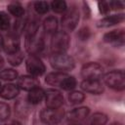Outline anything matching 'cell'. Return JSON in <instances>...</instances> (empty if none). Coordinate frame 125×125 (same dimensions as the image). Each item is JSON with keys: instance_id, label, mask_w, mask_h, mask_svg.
I'll list each match as a JSON object with an SVG mask.
<instances>
[{"instance_id": "2", "label": "cell", "mask_w": 125, "mask_h": 125, "mask_svg": "<svg viewBox=\"0 0 125 125\" xmlns=\"http://www.w3.org/2000/svg\"><path fill=\"white\" fill-rule=\"evenodd\" d=\"M69 46V36L65 31L56 32L51 40V50L53 54H63Z\"/></svg>"}, {"instance_id": "4", "label": "cell", "mask_w": 125, "mask_h": 125, "mask_svg": "<svg viewBox=\"0 0 125 125\" xmlns=\"http://www.w3.org/2000/svg\"><path fill=\"white\" fill-rule=\"evenodd\" d=\"M104 83L117 91H121L125 88V74L123 70H112L104 74Z\"/></svg>"}, {"instance_id": "24", "label": "cell", "mask_w": 125, "mask_h": 125, "mask_svg": "<svg viewBox=\"0 0 125 125\" xmlns=\"http://www.w3.org/2000/svg\"><path fill=\"white\" fill-rule=\"evenodd\" d=\"M68 100L70 102V104H80L83 102L84 100V95L81 93V92H77V91H74V92H71L68 96Z\"/></svg>"}, {"instance_id": "12", "label": "cell", "mask_w": 125, "mask_h": 125, "mask_svg": "<svg viewBox=\"0 0 125 125\" xmlns=\"http://www.w3.org/2000/svg\"><path fill=\"white\" fill-rule=\"evenodd\" d=\"M125 34L123 30H112L110 32H107L104 36V40L106 43L112 44L114 46H122L124 44Z\"/></svg>"}, {"instance_id": "19", "label": "cell", "mask_w": 125, "mask_h": 125, "mask_svg": "<svg viewBox=\"0 0 125 125\" xmlns=\"http://www.w3.org/2000/svg\"><path fill=\"white\" fill-rule=\"evenodd\" d=\"M44 96H45V92H44L41 88L37 87V88H34V89H32V90L29 91V94H28V101H29L31 104H39V103L43 100Z\"/></svg>"}, {"instance_id": "5", "label": "cell", "mask_w": 125, "mask_h": 125, "mask_svg": "<svg viewBox=\"0 0 125 125\" xmlns=\"http://www.w3.org/2000/svg\"><path fill=\"white\" fill-rule=\"evenodd\" d=\"M63 110L60 108H45L40 113L41 120L48 125H56L61 122L63 117Z\"/></svg>"}, {"instance_id": "15", "label": "cell", "mask_w": 125, "mask_h": 125, "mask_svg": "<svg viewBox=\"0 0 125 125\" xmlns=\"http://www.w3.org/2000/svg\"><path fill=\"white\" fill-rule=\"evenodd\" d=\"M81 88L85 92L94 94V95H100L104 91V86L99 80H83L81 83Z\"/></svg>"}, {"instance_id": "31", "label": "cell", "mask_w": 125, "mask_h": 125, "mask_svg": "<svg viewBox=\"0 0 125 125\" xmlns=\"http://www.w3.org/2000/svg\"><path fill=\"white\" fill-rule=\"evenodd\" d=\"M78 36L80 37L81 40H87L90 37V30H89V28L88 27L81 28L79 33H78Z\"/></svg>"}, {"instance_id": "32", "label": "cell", "mask_w": 125, "mask_h": 125, "mask_svg": "<svg viewBox=\"0 0 125 125\" xmlns=\"http://www.w3.org/2000/svg\"><path fill=\"white\" fill-rule=\"evenodd\" d=\"M109 6L112 9H122L124 7V3L121 1H111L109 2Z\"/></svg>"}, {"instance_id": "8", "label": "cell", "mask_w": 125, "mask_h": 125, "mask_svg": "<svg viewBox=\"0 0 125 125\" xmlns=\"http://www.w3.org/2000/svg\"><path fill=\"white\" fill-rule=\"evenodd\" d=\"M46 105L49 108H60L63 104V97L60 91L49 89L45 93Z\"/></svg>"}, {"instance_id": "23", "label": "cell", "mask_w": 125, "mask_h": 125, "mask_svg": "<svg viewBox=\"0 0 125 125\" xmlns=\"http://www.w3.org/2000/svg\"><path fill=\"white\" fill-rule=\"evenodd\" d=\"M51 7L56 13H63L66 10V3L62 0H56L51 3Z\"/></svg>"}, {"instance_id": "35", "label": "cell", "mask_w": 125, "mask_h": 125, "mask_svg": "<svg viewBox=\"0 0 125 125\" xmlns=\"http://www.w3.org/2000/svg\"><path fill=\"white\" fill-rule=\"evenodd\" d=\"M3 48V38H2V36L0 35V50Z\"/></svg>"}, {"instance_id": "25", "label": "cell", "mask_w": 125, "mask_h": 125, "mask_svg": "<svg viewBox=\"0 0 125 125\" xmlns=\"http://www.w3.org/2000/svg\"><path fill=\"white\" fill-rule=\"evenodd\" d=\"M18 77V72L14 69H4L0 72V78L3 80H14Z\"/></svg>"}, {"instance_id": "20", "label": "cell", "mask_w": 125, "mask_h": 125, "mask_svg": "<svg viewBox=\"0 0 125 125\" xmlns=\"http://www.w3.org/2000/svg\"><path fill=\"white\" fill-rule=\"evenodd\" d=\"M43 28L47 33H56L58 28V21L55 17H48L43 22Z\"/></svg>"}, {"instance_id": "27", "label": "cell", "mask_w": 125, "mask_h": 125, "mask_svg": "<svg viewBox=\"0 0 125 125\" xmlns=\"http://www.w3.org/2000/svg\"><path fill=\"white\" fill-rule=\"evenodd\" d=\"M10 107L5 103H0V121H5L10 116Z\"/></svg>"}, {"instance_id": "14", "label": "cell", "mask_w": 125, "mask_h": 125, "mask_svg": "<svg viewBox=\"0 0 125 125\" xmlns=\"http://www.w3.org/2000/svg\"><path fill=\"white\" fill-rule=\"evenodd\" d=\"M18 87L25 91H30L34 88L39 87V81L32 75H23L19 78Z\"/></svg>"}, {"instance_id": "34", "label": "cell", "mask_w": 125, "mask_h": 125, "mask_svg": "<svg viewBox=\"0 0 125 125\" xmlns=\"http://www.w3.org/2000/svg\"><path fill=\"white\" fill-rule=\"evenodd\" d=\"M62 125H79L78 123H74V122H71V121H68V120H66L64 123H62Z\"/></svg>"}, {"instance_id": "3", "label": "cell", "mask_w": 125, "mask_h": 125, "mask_svg": "<svg viewBox=\"0 0 125 125\" xmlns=\"http://www.w3.org/2000/svg\"><path fill=\"white\" fill-rule=\"evenodd\" d=\"M50 62L51 65L59 70L62 71H67L71 70L74 67V60L66 55L65 53L63 54H52L50 57Z\"/></svg>"}, {"instance_id": "1", "label": "cell", "mask_w": 125, "mask_h": 125, "mask_svg": "<svg viewBox=\"0 0 125 125\" xmlns=\"http://www.w3.org/2000/svg\"><path fill=\"white\" fill-rule=\"evenodd\" d=\"M45 80L49 85L64 90H72L76 86L75 78L64 72H51L46 76Z\"/></svg>"}, {"instance_id": "18", "label": "cell", "mask_w": 125, "mask_h": 125, "mask_svg": "<svg viewBox=\"0 0 125 125\" xmlns=\"http://www.w3.org/2000/svg\"><path fill=\"white\" fill-rule=\"evenodd\" d=\"M106 121H107V116L105 114L101 112H96L91 117H89L83 125H105Z\"/></svg>"}, {"instance_id": "13", "label": "cell", "mask_w": 125, "mask_h": 125, "mask_svg": "<svg viewBox=\"0 0 125 125\" xmlns=\"http://www.w3.org/2000/svg\"><path fill=\"white\" fill-rule=\"evenodd\" d=\"M88 114H89V108L86 106H81V107L74 108L73 110L69 111L67 113L66 118L68 121L79 124L80 122H82L83 120H85L87 118Z\"/></svg>"}, {"instance_id": "6", "label": "cell", "mask_w": 125, "mask_h": 125, "mask_svg": "<svg viewBox=\"0 0 125 125\" xmlns=\"http://www.w3.org/2000/svg\"><path fill=\"white\" fill-rule=\"evenodd\" d=\"M81 75L86 80H99L103 75V67L97 62H88L81 68Z\"/></svg>"}, {"instance_id": "22", "label": "cell", "mask_w": 125, "mask_h": 125, "mask_svg": "<svg viewBox=\"0 0 125 125\" xmlns=\"http://www.w3.org/2000/svg\"><path fill=\"white\" fill-rule=\"evenodd\" d=\"M22 59H23V56L21 51L8 55V62L13 65H19L22 62Z\"/></svg>"}, {"instance_id": "10", "label": "cell", "mask_w": 125, "mask_h": 125, "mask_svg": "<svg viewBox=\"0 0 125 125\" xmlns=\"http://www.w3.org/2000/svg\"><path fill=\"white\" fill-rule=\"evenodd\" d=\"M79 21V14L75 9L66 13L62 19V26L65 31H72Z\"/></svg>"}, {"instance_id": "33", "label": "cell", "mask_w": 125, "mask_h": 125, "mask_svg": "<svg viewBox=\"0 0 125 125\" xmlns=\"http://www.w3.org/2000/svg\"><path fill=\"white\" fill-rule=\"evenodd\" d=\"M0 125H21L20 122L16 121V120H9V121H3L2 123H0Z\"/></svg>"}, {"instance_id": "29", "label": "cell", "mask_w": 125, "mask_h": 125, "mask_svg": "<svg viewBox=\"0 0 125 125\" xmlns=\"http://www.w3.org/2000/svg\"><path fill=\"white\" fill-rule=\"evenodd\" d=\"M26 25V21L25 20H22V19H20L18 20L16 22H15V25H14V29H15V33L16 35H20L21 32L23 30V28L25 27Z\"/></svg>"}, {"instance_id": "7", "label": "cell", "mask_w": 125, "mask_h": 125, "mask_svg": "<svg viewBox=\"0 0 125 125\" xmlns=\"http://www.w3.org/2000/svg\"><path fill=\"white\" fill-rule=\"evenodd\" d=\"M26 69L32 76H39L45 72V65L38 57L30 55L26 60Z\"/></svg>"}, {"instance_id": "26", "label": "cell", "mask_w": 125, "mask_h": 125, "mask_svg": "<svg viewBox=\"0 0 125 125\" xmlns=\"http://www.w3.org/2000/svg\"><path fill=\"white\" fill-rule=\"evenodd\" d=\"M34 9H35L37 14L43 15V14H46L49 11V5L45 1H37L34 4Z\"/></svg>"}, {"instance_id": "37", "label": "cell", "mask_w": 125, "mask_h": 125, "mask_svg": "<svg viewBox=\"0 0 125 125\" xmlns=\"http://www.w3.org/2000/svg\"><path fill=\"white\" fill-rule=\"evenodd\" d=\"M110 125H121L120 123H118V122H113V123H111Z\"/></svg>"}, {"instance_id": "30", "label": "cell", "mask_w": 125, "mask_h": 125, "mask_svg": "<svg viewBox=\"0 0 125 125\" xmlns=\"http://www.w3.org/2000/svg\"><path fill=\"white\" fill-rule=\"evenodd\" d=\"M99 9H100V12L102 14H107L110 11L109 2H105V1L99 2Z\"/></svg>"}, {"instance_id": "11", "label": "cell", "mask_w": 125, "mask_h": 125, "mask_svg": "<svg viewBox=\"0 0 125 125\" xmlns=\"http://www.w3.org/2000/svg\"><path fill=\"white\" fill-rule=\"evenodd\" d=\"M3 49L8 55L14 54V53L20 51V39H19V36L14 34V33L7 35L3 39Z\"/></svg>"}, {"instance_id": "9", "label": "cell", "mask_w": 125, "mask_h": 125, "mask_svg": "<svg viewBox=\"0 0 125 125\" xmlns=\"http://www.w3.org/2000/svg\"><path fill=\"white\" fill-rule=\"evenodd\" d=\"M25 46H26V50L28 53H30L31 55H37L39 53H41L44 49V40L41 36H37V34H35L34 36L31 37H26L25 40Z\"/></svg>"}, {"instance_id": "16", "label": "cell", "mask_w": 125, "mask_h": 125, "mask_svg": "<svg viewBox=\"0 0 125 125\" xmlns=\"http://www.w3.org/2000/svg\"><path fill=\"white\" fill-rule=\"evenodd\" d=\"M19 95V87L14 84H6L0 89V96L3 99L11 100Z\"/></svg>"}, {"instance_id": "36", "label": "cell", "mask_w": 125, "mask_h": 125, "mask_svg": "<svg viewBox=\"0 0 125 125\" xmlns=\"http://www.w3.org/2000/svg\"><path fill=\"white\" fill-rule=\"evenodd\" d=\"M3 64H4V60H3V58L0 56V67H2Z\"/></svg>"}, {"instance_id": "21", "label": "cell", "mask_w": 125, "mask_h": 125, "mask_svg": "<svg viewBox=\"0 0 125 125\" xmlns=\"http://www.w3.org/2000/svg\"><path fill=\"white\" fill-rule=\"evenodd\" d=\"M8 11H9L13 16H15V17H17V18H21V17L23 16V14H24L23 8H22L20 4H18V3L10 4V5L8 6Z\"/></svg>"}, {"instance_id": "28", "label": "cell", "mask_w": 125, "mask_h": 125, "mask_svg": "<svg viewBox=\"0 0 125 125\" xmlns=\"http://www.w3.org/2000/svg\"><path fill=\"white\" fill-rule=\"evenodd\" d=\"M10 26V19L4 12H0V29L6 30Z\"/></svg>"}, {"instance_id": "17", "label": "cell", "mask_w": 125, "mask_h": 125, "mask_svg": "<svg viewBox=\"0 0 125 125\" xmlns=\"http://www.w3.org/2000/svg\"><path fill=\"white\" fill-rule=\"evenodd\" d=\"M124 20V15L120 14V15H112V16H108L103 20H101L99 21V26L100 27H107V26H111L114 25L116 23L121 22Z\"/></svg>"}]
</instances>
